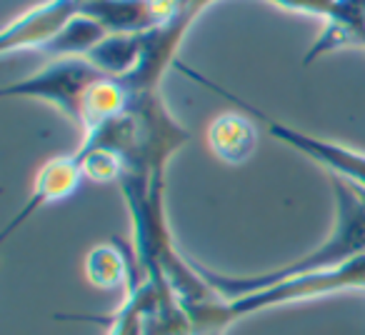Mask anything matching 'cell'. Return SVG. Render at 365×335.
I'll return each instance as SVG.
<instances>
[{"mask_svg": "<svg viewBox=\"0 0 365 335\" xmlns=\"http://www.w3.org/2000/svg\"><path fill=\"white\" fill-rule=\"evenodd\" d=\"M330 188H333V198H335L333 230L325 238V243H320V248L310 250L303 258L293 260V263L283 265V268H273L255 275L215 273V270L198 265L195 260H190V265H193L195 273L203 278V283L218 298L235 300V298H243V295L255 293V290L283 283V280L303 278V275L310 273H325V270L340 268V265L360 258V255H365V205L360 203L355 190L343 178H338V175H330Z\"/></svg>", "mask_w": 365, "mask_h": 335, "instance_id": "cell-1", "label": "cell"}, {"mask_svg": "<svg viewBox=\"0 0 365 335\" xmlns=\"http://www.w3.org/2000/svg\"><path fill=\"white\" fill-rule=\"evenodd\" d=\"M175 68L180 73H185V76H190L193 81L205 83V86H208L210 91L218 93V96H225L228 100H233L240 110L250 113L255 120L263 123V125L268 128L270 135L278 138L280 143H285V145L293 148V150L303 153V155L310 158V160L320 163V165H323L330 175H338V178H343L345 183L363 185V188H365V153L350 150V148L338 145V143H330V140H323V138L308 135V133H303V130H295V128L285 125V123H278V120H273V118H268L265 113H260L258 108H253L250 103L240 100V98L233 96V93L218 88L215 83H210L208 78L200 76V73H193V71H188V68H182V66H175Z\"/></svg>", "mask_w": 365, "mask_h": 335, "instance_id": "cell-2", "label": "cell"}, {"mask_svg": "<svg viewBox=\"0 0 365 335\" xmlns=\"http://www.w3.org/2000/svg\"><path fill=\"white\" fill-rule=\"evenodd\" d=\"M103 73L88 58H56L36 76L6 86L0 91L3 98H38L48 100L76 125H81V113L86 93L98 83Z\"/></svg>", "mask_w": 365, "mask_h": 335, "instance_id": "cell-3", "label": "cell"}, {"mask_svg": "<svg viewBox=\"0 0 365 335\" xmlns=\"http://www.w3.org/2000/svg\"><path fill=\"white\" fill-rule=\"evenodd\" d=\"M343 290H365V255L340 265V268L325 270V273H310L303 275V278L283 280V283L255 290V293L243 295V298L225 300V303H228L230 318L238 320L243 315H253L258 310L275 308V305L320 298V295H330V293H343Z\"/></svg>", "mask_w": 365, "mask_h": 335, "instance_id": "cell-4", "label": "cell"}, {"mask_svg": "<svg viewBox=\"0 0 365 335\" xmlns=\"http://www.w3.org/2000/svg\"><path fill=\"white\" fill-rule=\"evenodd\" d=\"M81 13V0H51L46 6L33 8L23 18L3 31L0 38V53L13 51H41L46 43H51L73 18Z\"/></svg>", "mask_w": 365, "mask_h": 335, "instance_id": "cell-5", "label": "cell"}, {"mask_svg": "<svg viewBox=\"0 0 365 335\" xmlns=\"http://www.w3.org/2000/svg\"><path fill=\"white\" fill-rule=\"evenodd\" d=\"M81 180H86V178H83L81 163H78L76 155H63V158L48 160L46 165L38 170L36 180H33V190H31V195H28V203L23 205L16 213V218L6 225L3 238H8L13 230L21 228L38 208H43V205H48V203H56V200L71 198L78 190V185H81Z\"/></svg>", "mask_w": 365, "mask_h": 335, "instance_id": "cell-6", "label": "cell"}, {"mask_svg": "<svg viewBox=\"0 0 365 335\" xmlns=\"http://www.w3.org/2000/svg\"><path fill=\"white\" fill-rule=\"evenodd\" d=\"M325 31L305 56V66L320 56L365 46V0H333L330 16L325 18Z\"/></svg>", "mask_w": 365, "mask_h": 335, "instance_id": "cell-7", "label": "cell"}, {"mask_svg": "<svg viewBox=\"0 0 365 335\" xmlns=\"http://www.w3.org/2000/svg\"><path fill=\"white\" fill-rule=\"evenodd\" d=\"M208 145L228 165L245 163L258 148V123L248 113H223L208 125Z\"/></svg>", "mask_w": 365, "mask_h": 335, "instance_id": "cell-8", "label": "cell"}, {"mask_svg": "<svg viewBox=\"0 0 365 335\" xmlns=\"http://www.w3.org/2000/svg\"><path fill=\"white\" fill-rule=\"evenodd\" d=\"M81 13L108 33H145L155 28L148 0H81Z\"/></svg>", "mask_w": 365, "mask_h": 335, "instance_id": "cell-9", "label": "cell"}, {"mask_svg": "<svg viewBox=\"0 0 365 335\" xmlns=\"http://www.w3.org/2000/svg\"><path fill=\"white\" fill-rule=\"evenodd\" d=\"M143 53V33H110L91 53L88 61L108 78H125L135 71Z\"/></svg>", "mask_w": 365, "mask_h": 335, "instance_id": "cell-10", "label": "cell"}, {"mask_svg": "<svg viewBox=\"0 0 365 335\" xmlns=\"http://www.w3.org/2000/svg\"><path fill=\"white\" fill-rule=\"evenodd\" d=\"M106 36H110V33H108L101 23L83 16V13H78L51 43H46V46L41 48V53L51 56L53 61H56V58H86Z\"/></svg>", "mask_w": 365, "mask_h": 335, "instance_id": "cell-11", "label": "cell"}, {"mask_svg": "<svg viewBox=\"0 0 365 335\" xmlns=\"http://www.w3.org/2000/svg\"><path fill=\"white\" fill-rule=\"evenodd\" d=\"M133 273H135V265L115 243L96 245L86 255V278L101 290H113L130 283Z\"/></svg>", "mask_w": 365, "mask_h": 335, "instance_id": "cell-12", "label": "cell"}, {"mask_svg": "<svg viewBox=\"0 0 365 335\" xmlns=\"http://www.w3.org/2000/svg\"><path fill=\"white\" fill-rule=\"evenodd\" d=\"M153 285L150 280L133 273L128 283V298L110 318V335H145V310L150 305Z\"/></svg>", "mask_w": 365, "mask_h": 335, "instance_id": "cell-13", "label": "cell"}, {"mask_svg": "<svg viewBox=\"0 0 365 335\" xmlns=\"http://www.w3.org/2000/svg\"><path fill=\"white\" fill-rule=\"evenodd\" d=\"M76 158L81 163L83 178L93 183H113L125 175V163L110 148H81Z\"/></svg>", "mask_w": 365, "mask_h": 335, "instance_id": "cell-14", "label": "cell"}, {"mask_svg": "<svg viewBox=\"0 0 365 335\" xmlns=\"http://www.w3.org/2000/svg\"><path fill=\"white\" fill-rule=\"evenodd\" d=\"M275 3L283 8H290V11L310 13V16L320 18H328L330 8H333V0H275Z\"/></svg>", "mask_w": 365, "mask_h": 335, "instance_id": "cell-15", "label": "cell"}, {"mask_svg": "<svg viewBox=\"0 0 365 335\" xmlns=\"http://www.w3.org/2000/svg\"><path fill=\"white\" fill-rule=\"evenodd\" d=\"M208 335H220V333H208Z\"/></svg>", "mask_w": 365, "mask_h": 335, "instance_id": "cell-16", "label": "cell"}]
</instances>
